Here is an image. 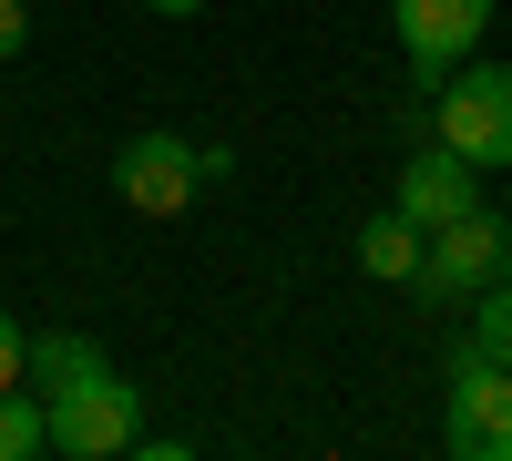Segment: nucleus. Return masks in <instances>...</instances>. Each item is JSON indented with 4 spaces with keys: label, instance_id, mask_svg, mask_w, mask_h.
<instances>
[{
    "label": "nucleus",
    "instance_id": "nucleus-7",
    "mask_svg": "<svg viewBox=\"0 0 512 461\" xmlns=\"http://www.w3.org/2000/svg\"><path fill=\"white\" fill-rule=\"evenodd\" d=\"M390 205H400L420 236H431V226H451V216H472V205H482V164H472V154H451V144L431 134V144L400 164V195H390Z\"/></svg>",
    "mask_w": 512,
    "mask_h": 461
},
{
    "label": "nucleus",
    "instance_id": "nucleus-2",
    "mask_svg": "<svg viewBox=\"0 0 512 461\" xmlns=\"http://www.w3.org/2000/svg\"><path fill=\"white\" fill-rule=\"evenodd\" d=\"M441 451L451 461H512V369L482 359L472 339L451 349V410H441Z\"/></svg>",
    "mask_w": 512,
    "mask_h": 461
},
{
    "label": "nucleus",
    "instance_id": "nucleus-3",
    "mask_svg": "<svg viewBox=\"0 0 512 461\" xmlns=\"http://www.w3.org/2000/svg\"><path fill=\"white\" fill-rule=\"evenodd\" d=\"M41 410H52V451H62V461H113V451H134V431H144V390L113 380V369L52 390Z\"/></svg>",
    "mask_w": 512,
    "mask_h": 461
},
{
    "label": "nucleus",
    "instance_id": "nucleus-12",
    "mask_svg": "<svg viewBox=\"0 0 512 461\" xmlns=\"http://www.w3.org/2000/svg\"><path fill=\"white\" fill-rule=\"evenodd\" d=\"M31 52V0H0V62Z\"/></svg>",
    "mask_w": 512,
    "mask_h": 461
},
{
    "label": "nucleus",
    "instance_id": "nucleus-6",
    "mask_svg": "<svg viewBox=\"0 0 512 461\" xmlns=\"http://www.w3.org/2000/svg\"><path fill=\"white\" fill-rule=\"evenodd\" d=\"M113 195L134 205V216H185V205L205 195L195 144H185V134H134V144L113 154Z\"/></svg>",
    "mask_w": 512,
    "mask_h": 461
},
{
    "label": "nucleus",
    "instance_id": "nucleus-9",
    "mask_svg": "<svg viewBox=\"0 0 512 461\" xmlns=\"http://www.w3.org/2000/svg\"><path fill=\"white\" fill-rule=\"evenodd\" d=\"M359 267H369L379 287H410V277H420V226L400 216V205H390V216H369V226H359Z\"/></svg>",
    "mask_w": 512,
    "mask_h": 461
},
{
    "label": "nucleus",
    "instance_id": "nucleus-14",
    "mask_svg": "<svg viewBox=\"0 0 512 461\" xmlns=\"http://www.w3.org/2000/svg\"><path fill=\"white\" fill-rule=\"evenodd\" d=\"M144 11H154V21H195L205 0H144Z\"/></svg>",
    "mask_w": 512,
    "mask_h": 461
},
{
    "label": "nucleus",
    "instance_id": "nucleus-11",
    "mask_svg": "<svg viewBox=\"0 0 512 461\" xmlns=\"http://www.w3.org/2000/svg\"><path fill=\"white\" fill-rule=\"evenodd\" d=\"M472 349L512 369V277H492V287H482V298H472Z\"/></svg>",
    "mask_w": 512,
    "mask_h": 461
},
{
    "label": "nucleus",
    "instance_id": "nucleus-10",
    "mask_svg": "<svg viewBox=\"0 0 512 461\" xmlns=\"http://www.w3.org/2000/svg\"><path fill=\"white\" fill-rule=\"evenodd\" d=\"M31 451H52V410H41V390H0V461Z\"/></svg>",
    "mask_w": 512,
    "mask_h": 461
},
{
    "label": "nucleus",
    "instance_id": "nucleus-13",
    "mask_svg": "<svg viewBox=\"0 0 512 461\" xmlns=\"http://www.w3.org/2000/svg\"><path fill=\"white\" fill-rule=\"evenodd\" d=\"M21 349H31V339L11 328V308H0V390H21Z\"/></svg>",
    "mask_w": 512,
    "mask_h": 461
},
{
    "label": "nucleus",
    "instance_id": "nucleus-4",
    "mask_svg": "<svg viewBox=\"0 0 512 461\" xmlns=\"http://www.w3.org/2000/svg\"><path fill=\"white\" fill-rule=\"evenodd\" d=\"M492 277H512V226L492 216V205H472V216H451V226L420 236V277H410V287H431V298H461V308H472Z\"/></svg>",
    "mask_w": 512,
    "mask_h": 461
},
{
    "label": "nucleus",
    "instance_id": "nucleus-8",
    "mask_svg": "<svg viewBox=\"0 0 512 461\" xmlns=\"http://www.w3.org/2000/svg\"><path fill=\"white\" fill-rule=\"evenodd\" d=\"M93 369H113V359L82 339V328H41V339L21 349V380H31L41 400H52V390H72V380H93Z\"/></svg>",
    "mask_w": 512,
    "mask_h": 461
},
{
    "label": "nucleus",
    "instance_id": "nucleus-1",
    "mask_svg": "<svg viewBox=\"0 0 512 461\" xmlns=\"http://www.w3.org/2000/svg\"><path fill=\"white\" fill-rule=\"evenodd\" d=\"M431 134L451 154H472L482 175H502L512 164V72L502 62H451L441 93H431Z\"/></svg>",
    "mask_w": 512,
    "mask_h": 461
},
{
    "label": "nucleus",
    "instance_id": "nucleus-5",
    "mask_svg": "<svg viewBox=\"0 0 512 461\" xmlns=\"http://www.w3.org/2000/svg\"><path fill=\"white\" fill-rule=\"evenodd\" d=\"M390 31H400L410 72L441 93V72L482 52V31H492V0H390Z\"/></svg>",
    "mask_w": 512,
    "mask_h": 461
}]
</instances>
